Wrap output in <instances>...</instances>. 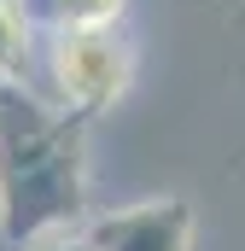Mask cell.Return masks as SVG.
<instances>
[{"mask_svg":"<svg viewBox=\"0 0 245 251\" xmlns=\"http://www.w3.org/2000/svg\"><path fill=\"white\" fill-rule=\"evenodd\" d=\"M24 12H29V24H41V29H111L122 18V0H24Z\"/></svg>","mask_w":245,"mask_h":251,"instance_id":"277c9868","label":"cell"},{"mask_svg":"<svg viewBox=\"0 0 245 251\" xmlns=\"http://www.w3.org/2000/svg\"><path fill=\"white\" fill-rule=\"evenodd\" d=\"M24 251H94L88 234H76V228H59V234H41V240H29Z\"/></svg>","mask_w":245,"mask_h":251,"instance_id":"8992f818","label":"cell"},{"mask_svg":"<svg viewBox=\"0 0 245 251\" xmlns=\"http://www.w3.org/2000/svg\"><path fill=\"white\" fill-rule=\"evenodd\" d=\"M128 76H134V53L117 35V24L111 29H64L47 47L53 105L76 111V117H94V111L117 105L128 94Z\"/></svg>","mask_w":245,"mask_h":251,"instance_id":"7a4b0ae2","label":"cell"},{"mask_svg":"<svg viewBox=\"0 0 245 251\" xmlns=\"http://www.w3.org/2000/svg\"><path fill=\"white\" fill-rule=\"evenodd\" d=\"M29 53H35V24L24 12V0H0V82L24 88Z\"/></svg>","mask_w":245,"mask_h":251,"instance_id":"5b68a950","label":"cell"},{"mask_svg":"<svg viewBox=\"0 0 245 251\" xmlns=\"http://www.w3.org/2000/svg\"><path fill=\"white\" fill-rule=\"evenodd\" d=\"M94 251H193V210L181 199H146L88 228Z\"/></svg>","mask_w":245,"mask_h":251,"instance_id":"3957f363","label":"cell"},{"mask_svg":"<svg viewBox=\"0 0 245 251\" xmlns=\"http://www.w3.org/2000/svg\"><path fill=\"white\" fill-rule=\"evenodd\" d=\"M0 88H6V82H0Z\"/></svg>","mask_w":245,"mask_h":251,"instance_id":"52a82bcc","label":"cell"},{"mask_svg":"<svg viewBox=\"0 0 245 251\" xmlns=\"http://www.w3.org/2000/svg\"><path fill=\"white\" fill-rule=\"evenodd\" d=\"M88 210V134L82 117L29 88H0V234L29 246L76 228Z\"/></svg>","mask_w":245,"mask_h":251,"instance_id":"6da1fadb","label":"cell"}]
</instances>
